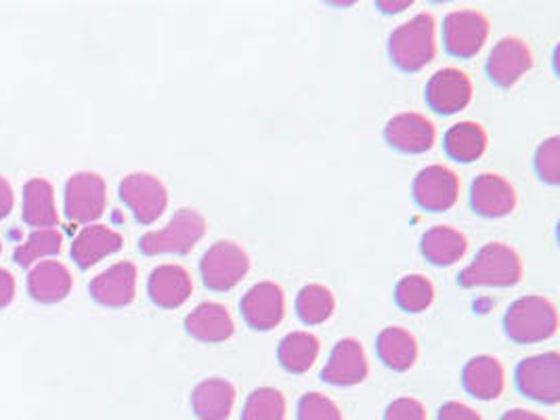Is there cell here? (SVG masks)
<instances>
[{"instance_id": "cell-36", "label": "cell", "mask_w": 560, "mask_h": 420, "mask_svg": "<svg viewBox=\"0 0 560 420\" xmlns=\"http://www.w3.org/2000/svg\"><path fill=\"white\" fill-rule=\"evenodd\" d=\"M436 420H483L472 408L459 404V401H450L439 410Z\"/></svg>"}, {"instance_id": "cell-30", "label": "cell", "mask_w": 560, "mask_h": 420, "mask_svg": "<svg viewBox=\"0 0 560 420\" xmlns=\"http://www.w3.org/2000/svg\"><path fill=\"white\" fill-rule=\"evenodd\" d=\"M296 312L305 324H322L334 314V296L322 284H308L299 292Z\"/></svg>"}, {"instance_id": "cell-33", "label": "cell", "mask_w": 560, "mask_h": 420, "mask_svg": "<svg viewBox=\"0 0 560 420\" xmlns=\"http://www.w3.org/2000/svg\"><path fill=\"white\" fill-rule=\"evenodd\" d=\"M535 168L537 175L546 182V184L557 185L560 182V139L559 137H550L548 141H544L537 150L535 156Z\"/></svg>"}, {"instance_id": "cell-22", "label": "cell", "mask_w": 560, "mask_h": 420, "mask_svg": "<svg viewBox=\"0 0 560 420\" xmlns=\"http://www.w3.org/2000/svg\"><path fill=\"white\" fill-rule=\"evenodd\" d=\"M233 404L235 389L225 378L202 381L191 394V406L200 420H228Z\"/></svg>"}, {"instance_id": "cell-23", "label": "cell", "mask_w": 560, "mask_h": 420, "mask_svg": "<svg viewBox=\"0 0 560 420\" xmlns=\"http://www.w3.org/2000/svg\"><path fill=\"white\" fill-rule=\"evenodd\" d=\"M22 217L27 225L51 230L59 223V212L55 205V189L47 179H30L24 185V202H22Z\"/></svg>"}, {"instance_id": "cell-19", "label": "cell", "mask_w": 560, "mask_h": 420, "mask_svg": "<svg viewBox=\"0 0 560 420\" xmlns=\"http://www.w3.org/2000/svg\"><path fill=\"white\" fill-rule=\"evenodd\" d=\"M470 205L483 217H504L516 207V191L504 177L483 173L470 187Z\"/></svg>"}, {"instance_id": "cell-13", "label": "cell", "mask_w": 560, "mask_h": 420, "mask_svg": "<svg viewBox=\"0 0 560 420\" xmlns=\"http://www.w3.org/2000/svg\"><path fill=\"white\" fill-rule=\"evenodd\" d=\"M242 314L255 330H271L285 314L283 290L273 282H258L242 299Z\"/></svg>"}, {"instance_id": "cell-28", "label": "cell", "mask_w": 560, "mask_h": 420, "mask_svg": "<svg viewBox=\"0 0 560 420\" xmlns=\"http://www.w3.org/2000/svg\"><path fill=\"white\" fill-rule=\"evenodd\" d=\"M319 355V341L311 332H292L280 342L278 358L281 366L292 374H303L315 364Z\"/></svg>"}, {"instance_id": "cell-10", "label": "cell", "mask_w": 560, "mask_h": 420, "mask_svg": "<svg viewBox=\"0 0 560 420\" xmlns=\"http://www.w3.org/2000/svg\"><path fill=\"white\" fill-rule=\"evenodd\" d=\"M459 179L447 166L433 164L420 171L413 182V198L422 209L441 212L458 202Z\"/></svg>"}, {"instance_id": "cell-35", "label": "cell", "mask_w": 560, "mask_h": 420, "mask_svg": "<svg viewBox=\"0 0 560 420\" xmlns=\"http://www.w3.org/2000/svg\"><path fill=\"white\" fill-rule=\"evenodd\" d=\"M386 420H427V410L418 399L401 397L386 408Z\"/></svg>"}, {"instance_id": "cell-7", "label": "cell", "mask_w": 560, "mask_h": 420, "mask_svg": "<svg viewBox=\"0 0 560 420\" xmlns=\"http://www.w3.org/2000/svg\"><path fill=\"white\" fill-rule=\"evenodd\" d=\"M107 187L97 173L80 171L66 184V214L74 223H93L105 210Z\"/></svg>"}, {"instance_id": "cell-31", "label": "cell", "mask_w": 560, "mask_h": 420, "mask_svg": "<svg viewBox=\"0 0 560 420\" xmlns=\"http://www.w3.org/2000/svg\"><path fill=\"white\" fill-rule=\"evenodd\" d=\"M395 299L399 303L401 310H406L409 314H418L431 307L434 299L433 284L424 278V276H408L404 278L397 290H395Z\"/></svg>"}, {"instance_id": "cell-14", "label": "cell", "mask_w": 560, "mask_h": 420, "mask_svg": "<svg viewBox=\"0 0 560 420\" xmlns=\"http://www.w3.org/2000/svg\"><path fill=\"white\" fill-rule=\"evenodd\" d=\"M384 137L388 145H393L399 152L406 154H422L429 152L434 145L433 122L420 114H399L393 120H388Z\"/></svg>"}, {"instance_id": "cell-38", "label": "cell", "mask_w": 560, "mask_h": 420, "mask_svg": "<svg viewBox=\"0 0 560 420\" xmlns=\"http://www.w3.org/2000/svg\"><path fill=\"white\" fill-rule=\"evenodd\" d=\"M13 205H15L13 187H11V184H9L4 177H0V221L11 214Z\"/></svg>"}, {"instance_id": "cell-9", "label": "cell", "mask_w": 560, "mask_h": 420, "mask_svg": "<svg viewBox=\"0 0 560 420\" xmlns=\"http://www.w3.org/2000/svg\"><path fill=\"white\" fill-rule=\"evenodd\" d=\"M487 34H489V22L479 11H454L445 18V26H443L445 49L462 59H468L481 51Z\"/></svg>"}, {"instance_id": "cell-4", "label": "cell", "mask_w": 560, "mask_h": 420, "mask_svg": "<svg viewBox=\"0 0 560 420\" xmlns=\"http://www.w3.org/2000/svg\"><path fill=\"white\" fill-rule=\"evenodd\" d=\"M206 221L200 212L180 209L166 228L150 232L139 240L143 255H187L205 237Z\"/></svg>"}, {"instance_id": "cell-18", "label": "cell", "mask_w": 560, "mask_h": 420, "mask_svg": "<svg viewBox=\"0 0 560 420\" xmlns=\"http://www.w3.org/2000/svg\"><path fill=\"white\" fill-rule=\"evenodd\" d=\"M368 358L355 339H342L334 347L322 376L331 385H357L368 376Z\"/></svg>"}, {"instance_id": "cell-8", "label": "cell", "mask_w": 560, "mask_h": 420, "mask_svg": "<svg viewBox=\"0 0 560 420\" xmlns=\"http://www.w3.org/2000/svg\"><path fill=\"white\" fill-rule=\"evenodd\" d=\"M516 385L535 401L557 404L560 399L559 353H541L521 362L516 370Z\"/></svg>"}, {"instance_id": "cell-11", "label": "cell", "mask_w": 560, "mask_h": 420, "mask_svg": "<svg viewBox=\"0 0 560 420\" xmlns=\"http://www.w3.org/2000/svg\"><path fill=\"white\" fill-rule=\"evenodd\" d=\"M534 66L529 47L521 38H502L487 59V74L498 86L509 89L523 79Z\"/></svg>"}, {"instance_id": "cell-1", "label": "cell", "mask_w": 560, "mask_h": 420, "mask_svg": "<svg viewBox=\"0 0 560 420\" xmlns=\"http://www.w3.org/2000/svg\"><path fill=\"white\" fill-rule=\"evenodd\" d=\"M388 52L393 63L406 72H418L429 66L436 52L433 15L420 13L393 30L388 38Z\"/></svg>"}, {"instance_id": "cell-3", "label": "cell", "mask_w": 560, "mask_h": 420, "mask_svg": "<svg viewBox=\"0 0 560 420\" xmlns=\"http://www.w3.org/2000/svg\"><path fill=\"white\" fill-rule=\"evenodd\" d=\"M523 265L518 255L502 242L483 246L477 259L459 273V284L475 287H514L521 280Z\"/></svg>"}, {"instance_id": "cell-34", "label": "cell", "mask_w": 560, "mask_h": 420, "mask_svg": "<svg viewBox=\"0 0 560 420\" xmlns=\"http://www.w3.org/2000/svg\"><path fill=\"white\" fill-rule=\"evenodd\" d=\"M299 420H342V415L330 397L306 394L299 404Z\"/></svg>"}, {"instance_id": "cell-29", "label": "cell", "mask_w": 560, "mask_h": 420, "mask_svg": "<svg viewBox=\"0 0 560 420\" xmlns=\"http://www.w3.org/2000/svg\"><path fill=\"white\" fill-rule=\"evenodd\" d=\"M61 244H63V236L55 228H51V230H36L27 236L24 244H20L15 248L13 259L27 269V267L34 265V261L59 255Z\"/></svg>"}, {"instance_id": "cell-21", "label": "cell", "mask_w": 560, "mask_h": 420, "mask_svg": "<svg viewBox=\"0 0 560 420\" xmlns=\"http://www.w3.org/2000/svg\"><path fill=\"white\" fill-rule=\"evenodd\" d=\"M187 332L202 342H223L230 339L235 330L233 317L228 307L219 303H202L185 319Z\"/></svg>"}, {"instance_id": "cell-17", "label": "cell", "mask_w": 560, "mask_h": 420, "mask_svg": "<svg viewBox=\"0 0 560 420\" xmlns=\"http://www.w3.org/2000/svg\"><path fill=\"white\" fill-rule=\"evenodd\" d=\"M150 299L153 305L162 310H177L180 307L194 290L191 276L180 265H160L150 276Z\"/></svg>"}, {"instance_id": "cell-39", "label": "cell", "mask_w": 560, "mask_h": 420, "mask_svg": "<svg viewBox=\"0 0 560 420\" xmlns=\"http://www.w3.org/2000/svg\"><path fill=\"white\" fill-rule=\"evenodd\" d=\"M502 420H546L541 415L532 412V410H523V408H516V410H510L506 412Z\"/></svg>"}, {"instance_id": "cell-26", "label": "cell", "mask_w": 560, "mask_h": 420, "mask_svg": "<svg viewBox=\"0 0 560 420\" xmlns=\"http://www.w3.org/2000/svg\"><path fill=\"white\" fill-rule=\"evenodd\" d=\"M376 349H378V355H381L384 364L397 370V372L409 370L418 358L416 339L409 335L408 330L397 328V326L386 328L381 332Z\"/></svg>"}, {"instance_id": "cell-24", "label": "cell", "mask_w": 560, "mask_h": 420, "mask_svg": "<svg viewBox=\"0 0 560 420\" xmlns=\"http://www.w3.org/2000/svg\"><path fill=\"white\" fill-rule=\"evenodd\" d=\"M462 381L466 392L479 399L500 397L506 385L504 368L495 358H489V355H479L470 360L462 372Z\"/></svg>"}, {"instance_id": "cell-12", "label": "cell", "mask_w": 560, "mask_h": 420, "mask_svg": "<svg viewBox=\"0 0 560 420\" xmlns=\"http://www.w3.org/2000/svg\"><path fill=\"white\" fill-rule=\"evenodd\" d=\"M91 296L95 303L109 310L127 307L137 292V267L132 262L120 261L107 267L91 282Z\"/></svg>"}, {"instance_id": "cell-6", "label": "cell", "mask_w": 560, "mask_h": 420, "mask_svg": "<svg viewBox=\"0 0 560 420\" xmlns=\"http://www.w3.org/2000/svg\"><path fill=\"white\" fill-rule=\"evenodd\" d=\"M118 194L141 225H152L168 207L166 187L150 173H130L122 179Z\"/></svg>"}, {"instance_id": "cell-27", "label": "cell", "mask_w": 560, "mask_h": 420, "mask_svg": "<svg viewBox=\"0 0 560 420\" xmlns=\"http://www.w3.org/2000/svg\"><path fill=\"white\" fill-rule=\"evenodd\" d=\"M445 150L458 162H475L487 150V135L477 122H459L445 135Z\"/></svg>"}, {"instance_id": "cell-32", "label": "cell", "mask_w": 560, "mask_h": 420, "mask_svg": "<svg viewBox=\"0 0 560 420\" xmlns=\"http://www.w3.org/2000/svg\"><path fill=\"white\" fill-rule=\"evenodd\" d=\"M242 420H285V399L278 389L262 387L248 397Z\"/></svg>"}, {"instance_id": "cell-5", "label": "cell", "mask_w": 560, "mask_h": 420, "mask_svg": "<svg viewBox=\"0 0 560 420\" xmlns=\"http://www.w3.org/2000/svg\"><path fill=\"white\" fill-rule=\"evenodd\" d=\"M250 269L248 255L230 240L214 242L202 257L200 271L206 287L217 292L235 289Z\"/></svg>"}, {"instance_id": "cell-41", "label": "cell", "mask_w": 560, "mask_h": 420, "mask_svg": "<svg viewBox=\"0 0 560 420\" xmlns=\"http://www.w3.org/2000/svg\"><path fill=\"white\" fill-rule=\"evenodd\" d=\"M0 253H2V240H0Z\"/></svg>"}, {"instance_id": "cell-25", "label": "cell", "mask_w": 560, "mask_h": 420, "mask_svg": "<svg viewBox=\"0 0 560 420\" xmlns=\"http://www.w3.org/2000/svg\"><path fill=\"white\" fill-rule=\"evenodd\" d=\"M468 242L458 230L447 225L431 228L422 236V253L434 265H454L464 257Z\"/></svg>"}, {"instance_id": "cell-15", "label": "cell", "mask_w": 560, "mask_h": 420, "mask_svg": "<svg viewBox=\"0 0 560 420\" xmlns=\"http://www.w3.org/2000/svg\"><path fill=\"white\" fill-rule=\"evenodd\" d=\"M472 84L470 79L456 68L439 70L427 84L429 105L439 114H456L470 104Z\"/></svg>"}, {"instance_id": "cell-2", "label": "cell", "mask_w": 560, "mask_h": 420, "mask_svg": "<svg viewBox=\"0 0 560 420\" xmlns=\"http://www.w3.org/2000/svg\"><path fill=\"white\" fill-rule=\"evenodd\" d=\"M506 335L514 342H539L550 339L559 328L557 307L544 296H523L510 305L504 317Z\"/></svg>"}, {"instance_id": "cell-16", "label": "cell", "mask_w": 560, "mask_h": 420, "mask_svg": "<svg viewBox=\"0 0 560 420\" xmlns=\"http://www.w3.org/2000/svg\"><path fill=\"white\" fill-rule=\"evenodd\" d=\"M72 273L59 261H40L32 265L27 273V292L34 301L52 305L63 301L72 290Z\"/></svg>"}, {"instance_id": "cell-20", "label": "cell", "mask_w": 560, "mask_h": 420, "mask_svg": "<svg viewBox=\"0 0 560 420\" xmlns=\"http://www.w3.org/2000/svg\"><path fill=\"white\" fill-rule=\"evenodd\" d=\"M125 237L107 225H89L72 242V259L80 269H89L93 265L122 250Z\"/></svg>"}, {"instance_id": "cell-37", "label": "cell", "mask_w": 560, "mask_h": 420, "mask_svg": "<svg viewBox=\"0 0 560 420\" xmlns=\"http://www.w3.org/2000/svg\"><path fill=\"white\" fill-rule=\"evenodd\" d=\"M15 296V278L11 271L0 267V310L9 307Z\"/></svg>"}, {"instance_id": "cell-40", "label": "cell", "mask_w": 560, "mask_h": 420, "mask_svg": "<svg viewBox=\"0 0 560 420\" xmlns=\"http://www.w3.org/2000/svg\"><path fill=\"white\" fill-rule=\"evenodd\" d=\"M378 7L383 9L384 13H399V11L411 7V0H404V2H378Z\"/></svg>"}]
</instances>
